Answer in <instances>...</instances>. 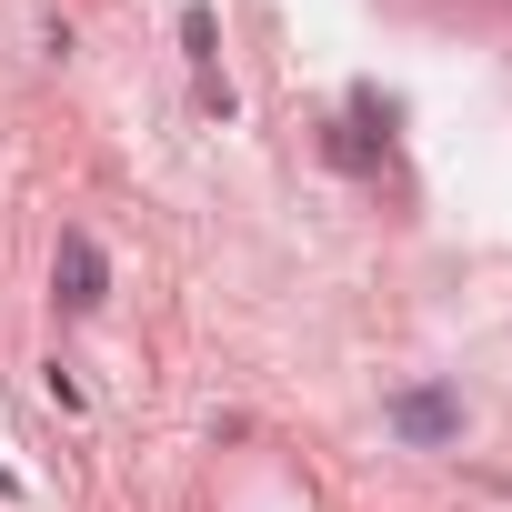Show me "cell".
I'll use <instances>...</instances> for the list:
<instances>
[{
  "instance_id": "cell-1",
  "label": "cell",
  "mask_w": 512,
  "mask_h": 512,
  "mask_svg": "<svg viewBox=\"0 0 512 512\" xmlns=\"http://www.w3.org/2000/svg\"><path fill=\"white\" fill-rule=\"evenodd\" d=\"M51 292H61V312H101V302H111V262H101L91 231H61V251H51Z\"/></svg>"
},
{
  "instance_id": "cell-2",
  "label": "cell",
  "mask_w": 512,
  "mask_h": 512,
  "mask_svg": "<svg viewBox=\"0 0 512 512\" xmlns=\"http://www.w3.org/2000/svg\"><path fill=\"white\" fill-rule=\"evenodd\" d=\"M392 432H402V442H422V452L462 442V392H442V382H412V392H392Z\"/></svg>"
},
{
  "instance_id": "cell-3",
  "label": "cell",
  "mask_w": 512,
  "mask_h": 512,
  "mask_svg": "<svg viewBox=\"0 0 512 512\" xmlns=\"http://www.w3.org/2000/svg\"><path fill=\"white\" fill-rule=\"evenodd\" d=\"M181 51H191L201 71L221 61V21H211V0H191V11H181Z\"/></svg>"
}]
</instances>
